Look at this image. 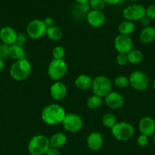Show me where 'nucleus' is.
<instances>
[{
    "instance_id": "1",
    "label": "nucleus",
    "mask_w": 155,
    "mask_h": 155,
    "mask_svg": "<svg viewBox=\"0 0 155 155\" xmlns=\"http://www.w3.org/2000/svg\"><path fill=\"white\" fill-rule=\"evenodd\" d=\"M66 114L63 107L58 104H51L43 109L41 118L46 124L57 125L62 124Z\"/></svg>"
},
{
    "instance_id": "2",
    "label": "nucleus",
    "mask_w": 155,
    "mask_h": 155,
    "mask_svg": "<svg viewBox=\"0 0 155 155\" xmlns=\"http://www.w3.org/2000/svg\"><path fill=\"white\" fill-rule=\"evenodd\" d=\"M31 70V64L25 58L15 61L10 68V75L13 80L22 81L30 76Z\"/></svg>"
},
{
    "instance_id": "3",
    "label": "nucleus",
    "mask_w": 155,
    "mask_h": 155,
    "mask_svg": "<svg viewBox=\"0 0 155 155\" xmlns=\"http://www.w3.org/2000/svg\"><path fill=\"white\" fill-rule=\"evenodd\" d=\"M50 148V139L43 135L34 136L28 143V151L31 155H44Z\"/></svg>"
},
{
    "instance_id": "4",
    "label": "nucleus",
    "mask_w": 155,
    "mask_h": 155,
    "mask_svg": "<svg viewBox=\"0 0 155 155\" xmlns=\"http://www.w3.org/2000/svg\"><path fill=\"white\" fill-rule=\"evenodd\" d=\"M112 82L105 76H98L93 80L92 90L97 96L105 98L108 94L112 92Z\"/></svg>"
},
{
    "instance_id": "5",
    "label": "nucleus",
    "mask_w": 155,
    "mask_h": 155,
    "mask_svg": "<svg viewBox=\"0 0 155 155\" xmlns=\"http://www.w3.org/2000/svg\"><path fill=\"white\" fill-rule=\"evenodd\" d=\"M112 136L119 141L129 140L135 134V129L130 124L126 122L116 123L111 128Z\"/></svg>"
},
{
    "instance_id": "6",
    "label": "nucleus",
    "mask_w": 155,
    "mask_h": 155,
    "mask_svg": "<svg viewBox=\"0 0 155 155\" xmlns=\"http://www.w3.org/2000/svg\"><path fill=\"white\" fill-rule=\"evenodd\" d=\"M67 70V63L63 59H53L49 64L47 74L52 80L58 81L65 75Z\"/></svg>"
},
{
    "instance_id": "7",
    "label": "nucleus",
    "mask_w": 155,
    "mask_h": 155,
    "mask_svg": "<svg viewBox=\"0 0 155 155\" xmlns=\"http://www.w3.org/2000/svg\"><path fill=\"white\" fill-rule=\"evenodd\" d=\"M129 85L137 91H144L148 88L150 80L144 72L135 71L129 77Z\"/></svg>"
},
{
    "instance_id": "8",
    "label": "nucleus",
    "mask_w": 155,
    "mask_h": 155,
    "mask_svg": "<svg viewBox=\"0 0 155 155\" xmlns=\"http://www.w3.org/2000/svg\"><path fill=\"white\" fill-rule=\"evenodd\" d=\"M123 17L126 21H140L146 15V8L141 4H132L127 6L122 12Z\"/></svg>"
},
{
    "instance_id": "9",
    "label": "nucleus",
    "mask_w": 155,
    "mask_h": 155,
    "mask_svg": "<svg viewBox=\"0 0 155 155\" xmlns=\"http://www.w3.org/2000/svg\"><path fill=\"white\" fill-rule=\"evenodd\" d=\"M46 29L47 27H46L43 21L35 19L27 24L26 31L29 37L33 39H37L43 37L46 34Z\"/></svg>"
},
{
    "instance_id": "10",
    "label": "nucleus",
    "mask_w": 155,
    "mask_h": 155,
    "mask_svg": "<svg viewBox=\"0 0 155 155\" xmlns=\"http://www.w3.org/2000/svg\"><path fill=\"white\" fill-rule=\"evenodd\" d=\"M62 124L66 131L70 133H76L83 127V120L79 115L70 113L65 115Z\"/></svg>"
},
{
    "instance_id": "11",
    "label": "nucleus",
    "mask_w": 155,
    "mask_h": 155,
    "mask_svg": "<svg viewBox=\"0 0 155 155\" xmlns=\"http://www.w3.org/2000/svg\"><path fill=\"white\" fill-rule=\"evenodd\" d=\"M114 46L119 54H127L133 49V41L130 36L119 34L115 38Z\"/></svg>"
},
{
    "instance_id": "12",
    "label": "nucleus",
    "mask_w": 155,
    "mask_h": 155,
    "mask_svg": "<svg viewBox=\"0 0 155 155\" xmlns=\"http://www.w3.org/2000/svg\"><path fill=\"white\" fill-rule=\"evenodd\" d=\"M138 127L141 134L147 136L155 134V120L150 117H144L141 118L139 121Z\"/></svg>"
},
{
    "instance_id": "13",
    "label": "nucleus",
    "mask_w": 155,
    "mask_h": 155,
    "mask_svg": "<svg viewBox=\"0 0 155 155\" xmlns=\"http://www.w3.org/2000/svg\"><path fill=\"white\" fill-rule=\"evenodd\" d=\"M18 33L11 27H3L0 30V39L4 44L12 45L15 44Z\"/></svg>"
},
{
    "instance_id": "14",
    "label": "nucleus",
    "mask_w": 155,
    "mask_h": 155,
    "mask_svg": "<svg viewBox=\"0 0 155 155\" xmlns=\"http://www.w3.org/2000/svg\"><path fill=\"white\" fill-rule=\"evenodd\" d=\"M105 103L111 109L121 108L124 104V98L119 92H111L105 97Z\"/></svg>"
},
{
    "instance_id": "15",
    "label": "nucleus",
    "mask_w": 155,
    "mask_h": 155,
    "mask_svg": "<svg viewBox=\"0 0 155 155\" xmlns=\"http://www.w3.org/2000/svg\"><path fill=\"white\" fill-rule=\"evenodd\" d=\"M87 21L88 24L94 27H100L104 24L106 21V17L102 12L91 10L88 12Z\"/></svg>"
},
{
    "instance_id": "16",
    "label": "nucleus",
    "mask_w": 155,
    "mask_h": 155,
    "mask_svg": "<svg viewBox=\"0 0 155 155\" xmlns=\"http://www.w3.org/2000/svg\"><path fill=\"white\" fill-rule=\"evenodd\" d=\"M50 92V95L53 99L56 101H60L66 96L67 87L62 82H56L51 86Z\"/></svg>"
},
{
    "instance_id": "17",
    "label": "nucleus",
    "mask_w": 155,
    "mask_h": 155,
    "mask_svg": "<svg viewBox=\"0 0 155 155\" xmlns=\"http://www.w3.org/2000/svg\"><path fill=\"white\" fill-rule=\"evenodd\" d=\"M103 144V139L101 134L97 132H93L87 138V145L92 151H99Z\"/></svg>"
},
{
    "instance_id": "18",
    "label": "nucleus",
    "mask_w": 155,
    "mask_h": 155,
    "mask_svg": "<svg viewBox=\"0 0 155 155\" xmlns=\"http://www.w3.org/2000/svg\"><path fill=\"white\" fill-rule=\"evenodd\" d=\"M139 39L142 43L150 44L155 39V28L153 27H144L141 31Z\"/></svg>"
},
{
    "instance_id": "19",
    "label": "nucleus",
    "mask_w": 155,
    "mask_h": 155,
    "mask_svg": "<svg viewBox=\"0 0 155 155\" xmlns=\"http://www.w3.org/2000/svg\"><path fill=\"white\" fill-rule=\"evenodd\" d=\"M93 80L88 75L81 74L74 80V85L81 90H88L92 86Z\"/></svg>"
},
{
    "instance_id": "20",
    "label": "nucleus",
    "mask_w": 155,
    "mask_h": 155,
    "mask_svg": "<svg viewBox=\"0 0 155 155\" xmlns=\"http://www.w3.org/2000/svg\"><path fill=\"white\" fill-rule=\"evenodd\" d=\"M67 136L62 133H56L53 134L50 139V147L55 148H60L66 144Z\"/></svg>"
},
{
    "instance_id": "21",
    "label": "nucleus",
    "mask_w": 155,
    "mask_h": 155,
    "mask_svg": "<svg viewBox=\"0 0 155 155\" xmlns=\"http://www.w3.org/2000/svg\"><path fill=\"white\" fill-rule=\"evenodd\" d=\"M25 52H24L23 47L14 44L9 46V58L15 61L24 59Z\"/></svg>"
},
{
    "instance_id": "22",
    "label": "nucleus",
    "mask_w": 155,
    "mask_h": 155,
    "mask_svg": "<svg viewBox=\"0 0 155 155\" xmlns=\"http://www.w3.org/2000/svg\"><path fill=\"white\" fill-rule=\"evenodd\" d=\"M118 30L120 34L129 36V35L132 34V33L135 32V25L132 21H124L119 24Z\"/></svg>"
},
{
    "instance_id": "23",
    "label": "nucleus",
    "mask_w": 155,
    "mask_h": 155,
    "mask_svg": "<svg viewBox=\"0 0 155 155\" xmlns=\"http://www.w3.org/2000/svg\"><path fill=\"white\" fill-rule=\"evenodd\" d=\"M46 36L52 40H59L62 37V31L57 26H53L46 29Z\"/></svg>"
},
{
    "instance_id": "24",
    "label": "nucleus",
    "mask_w": 155,
    "mask_h": 155,
    "mask_svg": "<svg viewBox=\"0 0 155 155\" xmlns=\"http://www.w3.org/2000/svg\"><path fill=\"white\" fill-rule=\"evenodd\" d=\"M128 61L131 64H139L143 60V54L141 51L137 49H132L127 54Z\"/></svg>"
},
{
    "instance_id": "25",
    "label": "nucleus",
    "mask_w": 155,
    "mask_h": 155,
    "mask_svg": "<svg viewBox=\"0 0 155 155\" xmlns=\"http://www.w3.org/2000/svg\"><path fill=\"white\" fill-rule=\"evenodd\" d=\"M102 104V98L97 96V95H94L88 98V101H87V106L89 109L91 110H95L97 109Z\"/></svg>"
},
{
    "instance_id": "26",
    "label": "nucleus",
    "mask_w": 155,
    "mask_h": 155,
    "mask_svg": "<svg viewBox=\"0 0 155 155\" xmlns=\"http://www.w3.org/2000/svg\"><path fill=\"white\" fill-rule=\"evenodd\" d=\"M102 123L104 127L111 129L116 124V117L112 114H106L102 118Z\"/></svg>"
},
{
    "instance_id": "27",
    "label": "nucleus",
    "mask_w": 155,
    "mask_h": 155,
    "mask_svg": "<svg viewBox=\"0 0 155 155\" xmlns=\"http://www.w3.org/2000/svg\"><path fill=\"white\" fill-rule=\"evenodd\" d=\"M114 84L119 89H124L129 85V79L125 76H119L115 79Z\"/></svg>"
},
{
    "instance_id": "28",
    "label": "nucleus",
    "mask_w": 155,
    "mask_h": 155,
    "mask_svg": "<svg viewBox=\"0 0 155 155\" xmlns=\"http://www.w3.org/2000/svg\"><path fill=\"white\" fill-rule=\"evenodd\" d=\"M89 5L92 10L98 12H102L106 6V3L103 0H91Z\"/></svg>"
},
{
    "instance_id": "29",
    "label": "nucleus",
    "mask_w": 155,
    "mask_h": 155,
    "mask_svg": "<svg viewBox=\"0 0 155 155\" xmlns=\"http://www.w3.org/2000/svg\"><path fill=\"white\" fill-rule=\"evenodd\" d=\"M53 59H63L65 56V49L62 46H56L53 49Z\"/></svg>"
},
{
    "instance_id": "30",
    "label": "nucleus",
    "mask_w": 155,
    "mask_h": 155,
    "mask_svg": "<svg viewBox=\"0 0 155 155\" xmlns=\"http://www.w3.org/2000/svg\"><path fill=\"white\" fill-rule=\"evenodd\" d=\"M9 46L5 44H0V58L2 60L9 58Z\"/></svg>"
},
{
    "instance_id": "31",
    "label": "nucleus",
    "mask_w": 155,
    "mask_h": 155,
    "mask_svg": "<svg viewBox=\"0 0 155 155\" xmlns=\"http://www.w3.org/2000/svg\"><path fill=\"white\" fill-rule=\"evenodd\" d=\"M145 16L150 20H155V5H150L146 8Z\"/></svg>"
},
{
    "instance_id": "32",
    "label": "nucleus",
    "mask_w": 155,
    "mask_h": 155,
    "mask_svg": "<svg viewBox=\"0 0 155 155\" xmlns=\"http://www.w3.org/2000/svg\"><path fill=\"white\" fill-rule=\"evenodd\" d=\"M149 142V139H148V136H145V135H140L138 136V138L137 139V143L139 146L141 147H145L147 146V144Z\"/></svg>"
},
{
    "instance_id": "33",
    "label": "nucleus",
    "mask_w": 155,
    "mask_h": 155,
    "mask_svg": "<svg viewBox=\"0 0 155 155\" xmlns=\"http://www.w3.org/2000/svg\"><path fill=\"white\" fill-rule=\"evenodd\" d=\"M117 64L120 66H125L129 62L127 58V54H119L116 57Z\"/></svg>"
},
{
    "instance_id": "34",
    "label": "nucleus",
    "mask_w": 155,
    "mask_h": 155,
    "mask_svg": "<svg viewBox=\"0 0 155 155\" xmlns=\"http://www.w3.org/2000/svg\"><path fill=\"white\" fill-rule=\"evenodd\" d=\"M26 41H27V36H26V34H24V33H18L17 40H16V42H15L16 45L22 47L23 45H24V43L26 42Z\"/></svg>"
},
{
    "instance_id": "35",
    "label": "nucleus",
    "mask_w": 155,
    "mask_h": 155,
    "mask_svg": "<svg viewBox=\"0 0 155 155\" xmlns=\"http://www.w3.org/2000/svg\"><path fill=\"white\" fill-rule=\"evenodd\" d=\"M43 22L47 28L54 26V20H53V18H52L51 17H47V18H46L45 19L43 20Z\"/></svg>"
},
{
    "instance_id": "36",
    "label": "nucleus",
    "mask_w": 155,
    "mask_h": 155,
    "mask_svg": "<svg viewBox=\"0 0 155 155\" xmlns=\"http://www.w3.org/2000/svg\"><path fill=\"white\" fill-rule=\"evenodd\" d=\"M45 155H61V153L58 148H52V147H50V148L48 149V151H46V153Z\"/></svg>"
},
{
    "instance_id": "37",
    "label": "nucleus",
    "mask_w": 155,
    "mask_h": 155,
    "mask_svg": "<svg viewBox=\"0 0 155 155\" xmlns=\"http://www.w3.org/2000/svg\"><path fill=\"white\" fill-rule=\"evenodd\" d=\"M140 21H141V25L144 26V27H149L150 26V19H149L147 17H144V18H142V19L140 20Z\"/></svg>"
},
{
    "instance_id": "38",
    "label": "nucleus",
    "mask_w": 155,
    "mask_h": 155,
    "mask_svg": "<svg viewBox=\"0 0 155 155\" xmlns=\"http://www.w3.org/2000/svg\"><path fill=\"white\" fill-rule=\"evenodd\" d=\"M106 4L108 5H116L119 3L122 0H103Z\"/></svg>"
},
{
    "instance_id": "39",
    "label": "nucleus",
    "mask_w": 155,
    "mask_h": 155,
    "mask_svg": "<svg viewBox=\"0 0 155 155\" xmlns=\"http://www.w3.org/2000/svg\"><path fill=\"white\" fill-rule=\"evenodd\" d=\"M79 5H83V4H87V3H89V2L91 0H74Z\"/></svg>"
},
{
    "instance_id": "40",
    "label": "nucleus",
    "mask_w": 155,
    "mask_h": 155,
    "mask_svg": "<svg viewBox=\"0 0 155 155\" xmlns=\"http://www.w3.org/2000/svg\"><path fill=\"white\" fill-rule=\"evenodd\" d=\"M5 68V62L4 60H2V58H0V72L3 71Z\"/></svg>"
},
{
    "instance_id": "41",
    "label": "nucleus",
    "mask_w": 155,
    "mask_h": 155,
    "mask_svg": "<svg viewBox=\"0 0 155 155\" xmlns=\"http://www.w3.org/2000/svg\"><path fill=\"white\" fill-rule=\"evenodd\" d=\"M153 89L155 90V78H154V80H153Z\"/></svg>"
},
{
    "instance_id": "42",
    "label": "nucleus",
    "mask_w": 155,
    "mask_h": 155,
    "mask_svg": "<svg viewBox=\"0 0 155 155\" xmlns=\"http://www.w3.org/2000/svg\"><path fill=\"white\" fill-rule=\"evenodd\" d=\"M129 1H130V2H138V1H139V0H129Z\"/></svg>"
},
{
    "instance_id": "43",
    "label": "nucleus",
    "mask_w": 155,
    "mask_h": 155,
    "mask_svg": "<svg viewBox=\"0 0 155 155\" xmlns=\"http://www.w3.org/2000/svg\"><path fill=\"white\" fill-rule=\"evenodd\" d=\"M153 142H154L155 143V134H154V136H153Z\"/></svg>"
}]
</instances>
